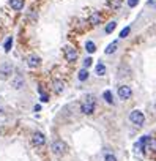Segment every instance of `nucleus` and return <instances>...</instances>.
Wrapping results in <instances>:
<instances>
[{
  "mask_svg": "<svg viewBox=\"0 0 156 161\" xmlns=\"http://www.w3.org/2000/svg\"><path fill=\"white\" fill-rule=\"evenodd\" d=\"M13 71V66H11V63H5L2 68H0V77L2 79H5V77L10 76V73Z\"/></svg>",
  "mask_w": 156,
  "mask_h": 161,
  "instance_id": "423d86ee",
  "label": "nucleus"
},
{
  "mask_svg": "<svg viewBox=\"0 0 156 161\" xmlns=\"http://www.w3.org/2000/svg\"><path fill=\"white\" fill-rule=\"evenodd\" d=\"M90 65H91V58H90V57H87L85 60H84V66H85V68H88Z\"/></svg>",
  "mask_w": 156,
  "mask_h": 161,
  "instance_id": "4be33fe9",
  "label": "nucleus"
},
{
  "mask_svg": "<svg viewBox=\"0 0 156 161\" xmlns=\"http://www.w3.org/2000/svg\"><path fill=\"white\" fill-rule=\"evenodd\" d=\"M95 71H96V74H98V76H104V74H106V66H104L103 63H98Z\"/></svg>",
  "mask_w": 156,
  "mask_h": 161,
  "instance_id": "f8f14e48",
  "label": "nucleus"
},
{
  "mask_svg": "<svg viewBox=\"0 0 156 161\" xmlns=\"http://www.w3.org/2000/svg\"><path fill=\"white\" fill-rule=\"evenodd\" d=\"M117 46H118V41H112V43L106 48V54H114L117 51Z\"/></svg>",
  "mask_w": 156,
  "mask_h": 161,
  "instance_id": "9b49d317",
  "label": "nucleus"
},
{
  "mask_svg": "<svg viewBox=\"0 0 156 161\" xmlns=\"http://www.w3.org/2000/svg\"><path fill=\"white\" fill-rule=\"evenodd\" d=\"M81 111L84 114H93V111H95V98L91 95L85 96L84 103H82V106H81Z\"/></svg>",
  "mask_w": 156,
  "mask_h": 161,
  "instance_id": "f257e3e1",
  "label": "nucleus"
},
{
  "mask_svg": "<svg viewBox=\"0 0 156 161\" xmlns=\"http://www.w3.org/2000/svg\"><path fill=\"white\" fill-rule=\"evenodd\" d=\"M27 65H29L30 68H36L40 65V57L38 56H30L29 60H27Z\"/></svg>",
  "mask_w": 156,
  "mask_h": 161,
  "instance_id": "6e6552de",
  "label": "nucleus"
},
{
  "mask_svg": "<svg viewBox=\"0 0 156 161\" xmlns=\"http://www.w3.org/2000/svg\"><path fill=\"white\" fill-rule=\"evenodd\" d=\"M65 56H66V60L74 62L76 58H77V52H76L74 48H71V46H66V48H65Z\"/></svg>",
  "mask_w": 156,
  "mask_h": 161,
  "instance_id": "39448f33",
  "label": "nucleus"
},
{
  "mask_svg": "<svg viewBox=\"0 0 156 161\" xmlns=\"http://www.w3.org/2000/svg\"><path fill=\"white\" fill-rule=\"evenodd\" d=\"M41 101H43V103H46V101H49V96L46 95V93H41Z\"/></svg>",
  "mask_w": 156,
  "mask_h": 161,
  "instance_id": "393cba45",
  "label": "nucleus"
},
{
  "mask_svg": "<svg viewBox=\"0 0 156 161\" xmlns=\"http://www.w3.org/2000/svg\"><path fill=\"white\" fill-rule=\"evenodd\" d=\"M131 95H132L131 87H128V85H121L120 89H118V96H120L121 100H128V98H131Z\"/></svg>",
  "mask_w": 156,
  "mask_h": 161,
  "instance_id": "20e7f679",
  "label": "nucleus"
},
{
  "mask_svg": "<svg viewBox=\"0 0 156 161\" xmlns=\"http://www.w3.org/2000/svg\"><path fill=\"white\" fill-rule=\"evenodd\" d=\"M63 89H65V84H63L60 79H55V81H54V90H55V93H62Z\"/></svg>",
  "mask_w": 156,
  "mask_h": 161,
  "instance_id": "9d476101",
  "label": "nucleus"
},
{
  "mask_svg": "<svg viewBox=\"0 0 156 161\" xmlns=\"http://www.w3.org/2000/svg\"><path fill=\"white\" fill-rule=\"evenodd\" d=\"M10 5L13 10H22L24 8V0H10Z\"/></svg>",
  "mask_w": 156,
  "mask_h": 161,
  "instance_id": "1a4fd4ad",
  "label": "nucleus"
},
{
  "mask_svg": "<svg viewBox=\"0 0 156 161\" xmlns=\"http://www.w3.org/2000/svg\"><path fill=\"white\" fill-rule=\"evenodd\" d=\"M44 142H46V136L43 133H35L33 134V144L40 147V145H44Z\"/></svg>",
  "mask_w": 156,
  "mask_h": 161,
  "instance_id": "0eeeda50",
  "label": "nucleus"
},
{
  "mask_svg": "<svg viewBox=\"0 0 156 161\" xmlns=\"http://www.w3.org/2000/svg\"><path fill=\"white\" fill-rule=\"evenodd\" d=\"M77 77H79V81H85L87 77H88V71H87L85 68H84V70H81L79 74H77Z\"/></svg>",
  "mask_w": 156,
  "mask_h": 161,
  "instance_id": "dca6fc26",
  "label": "nucleus"
},
{
  "mask_svg": "<svg viewBox=\"0 0 156 161\" xmlns=\"http://www.w3.org/2000/svg\"><path fill=\"white\" fill-rule=\"evenodd\" d=\"M103 96H104V100H106L109 104H112V103H114V100H112V93H111L109 90H106V92H104V93H103Z\"/></svg>",
  "mask_w": 156,
  "mask_h": 161,
  "instance_id": "a211bd4d",
  "label": "nucleus"
},
{
  "mask_svg": "<svg viewBox=\"0 0 156 161\" xmlns=\"http://www.w3.org/2000/svg\"><path fill=\"white\" fill-rule=\"evenodd\" d=\"M52 152L55 153L57 156H62V155H65L66 153V144L63 141H55V142H52Z\"/></svg>",
  "mask_w": 156,
  "mask_h": 161,
  "instance_id": "7ed1b4c3",
  "label": "nucleus"
},
{
  "mask_svg": "<svg viewBox=\"0 0 156 161\" xmlns=\"http://www.w3.org/2000/svg\"><path fill=\"white\" fill-rule=\"evenodd\" d=\"M115 25H117V22H115V21L109 22V24L106 25V33H112V32H114V29H115Z\"/></svg>",
  "mask_w": 156,
  "mask_h": 161,
  "instance_id": "f3484780",
  "label": "nucleus"
},
{
  "mask_svg": "<svg viewBox=\"0 0 156 161\" xmlns=\"http://www.w3.org/2000/svg\"><path fill=\"white\" fill-rule=\"evenodd\" d=\"M99 21H101V16H99V13H95V14H91V17H90V22L91 24H99Z\"/></svg>",
  "mask_w": 156,
  "mask_h": 161,
  "instance_id": "4468645a",
  "label": "nucleus"
},
{
  "mask_svg": "<svg viewBox=\"0 0 156 161\" xmlns=\"http://www.w3.org/2000/svg\"><path fill=\"white\" fill-rule=\"evenodd\" d=\"M120 5H121V0H111V6L115 10V8H120Z\"/></svg>",
  "mask_w": 156,
  "mask_h": 161,
  "instance_id": "aec40b11",
  "label": "nucleus"
},
{
  "mask_svg": "<svg viewBox=\"0 0 156 161\" xmlns=\"http://www.w3.org/2000/svg\"><path fill=\"white\" fill-rule=\"evenodd\" d=\"M129 120H131V123H134L136 126H142L144 122H145V117L140 111H132L129 114Z\"/></svg>",
  "mask_w": 156,
  "mask_h": 161,
  "instance_id": "f03ea898",
  "label": "nucleus"
},
{
  "mask_svg": "<svg viewBox=\"0 0 156 161\" xmlns=\"http://www.w3.org/2000/svg\"><path fill=\"white\" fill-rule=\"evenodd\" d=\"M11 44H13V38L10 36V38H8V40L5 41V51H6V52H10V49H11Z\"/></svg>",
  "mask_w": 156,
  "mask_h": 161,
  "instance_id": "6ab92c4d",
  "label": "nucleus"
},
{
  "mask_svg": "<svg viewBox=\"0 0 156 161\" xmlns=\"http://www.w3.org/2000/svg\"><path fill=\"white\" fill-rule=\"evenodd\" d=\"M85 49H87V51H88V52L91 54V52H95V51H96V46H95V43H93V41H87Z\"/></svg>",
  "mask_w": 156,
  "mask_h": 161,
  "instance_id": "2eb2a0df",
  "label": "nucleus"
},
{
  "mask_svg": "<svg viewBox=\"0 0 156 161\" xmlns=\"http://www.w3.org/2000/svg\"><path fill=\"white\" fill-rule=\"evenodd\" d=\"M137 3H139V0H128V5L129 6H137Z\"/></svg>",
  "mask_w": 156,
  "mask_h": 161,
  "instance_id": "b1692460",
  "label": "nucleus"
},
{
  "mask_svg": "<svg viewBox=\"0 0 156 161\" xmlns=\"http://www.w3.org/2000/svg\"><path fill=\"white\" fill-rule=\"evenodd\" d=\"M129 27H125V29H123L121 32H120V38H126V36H128V33H129Z\"/></svg>",
  "mask_w": 156,
  "mask_h": 161,
  "instance_id": "412c9836",
  "label": "nucleus"
},
{
  "mask_svg": "<svg viewBox=\"0 0 156 161\" xmlns=\"http://www.w3.org/2000/svg\"><path fill=\"white\" fill-rule=\"evenodd\" d=\"M24 85V79H22L21 76H17L14 81H13V87H14V89H21V87Z\"/></svg>",
  "mask_w": 156,
  "mask_h": 161,
  "instance_id": "ddd939ff",
  "label": "nucleus"
},
{
  "mask_svg": "<svg viewBox=\"0 0 156 161\" xmlns=\"http://www.w3.org/2000/svg\"><path fill=\"white\" fill-rule=\"evenodd\" d=\"M104 161H117V158L114 155H106V158H104Z\"/></svg>",
  "mask_w": 156,
  "mask_h": 161,
  "instance_id": "5701e85b",
  "label": "nucleus"
}]
</instances>
